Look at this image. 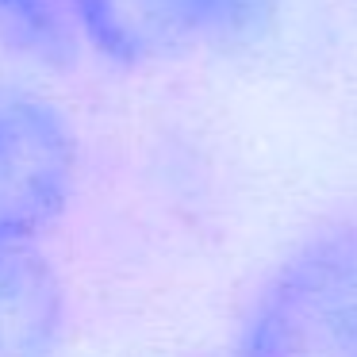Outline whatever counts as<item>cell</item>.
<instances>
[{"mask_svg":"<svg viewBox=\"0 0 357 357\" xmlns=\"http://www.w3.org/2000/svg\"><path fill=\"white\" fill-rule=\"evenodd\" d=\"M66 288L35 250H0V357H62Z\"/></svg>","mask_w":357,"mask_h":357,"instance_id":"4","label":"cell"},{"mask_svg":"<svg viewBox=\"0 0 357 357\" xmlns=\"http://www.w3.org/2000/svg\"><path fill=\"white\" fill-rule=\"evenodd\" d=\"M234 357H357V219L280 257L250 303Z\"/></svg>","mask_w":357,"mask_h":357,"instance_id":"1","label":"cell"},{"mask_svg":"<svg viewBox=\"0 0 357 357\" xmlns=\"http://www.w3.org/2000/svg\"><path fill=\"white\" fill-rule=\"evenodd\" d=\"M250 0H73L77 31L119 66L162 62L238 31Z\"/></svg>","mask_w":357,"mask_h":357,"instance_id":"3","label":"cell"},{"mask_svg":"<svg viewBox=\"0 0 357 357\" xmlns=\"http://www.w3.org/2000/svg\"><path fill=\"white\" fill-rule=\"evenodd\" d=\"M81 150L70 119L39 96H0V250H35L70 211Z\"/></svg>","mask_w":357,"mask_h":357,"instance_id":"2","label":"cell"},{"mask_svg":"<svg viewBox=\"0 0 357 357\" xmlns=\"http://www.w3.org/2000/svg\"><path fill=\"white\" fill-rule=\"evenodd\" d=\"M0 20L31 50H43V54L54 58L66 50L70 31L77 27L73 0H0Z\"/></svg>","mask_w":357,"mask_h":357,"instance_id":"5","label":"cell"}]
</instances>
